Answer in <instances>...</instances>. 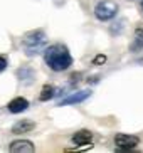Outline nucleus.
<instances>
[{"instance_id":"nucleus-1","label":"nucleus","mask_w":143,"mask_h":153,"mask_svg":"<svg viewBox=\"0 0 143 153\" xmlns=\"http://www.w3.org/2000/svg\"><path fill=\"white\" fill-rule=\"evenodd\" d=\"M44 61L52 71H66L72 64L71 54H69L67 47L63 44H54L47 47L44 52Z\"/></svg>"},{"instance_id":"nucleus-2","label":"nucleus","mask_w":143,"mask_h":153,"mask_svg":"<svg viewBox=\"0 0 143 153\" xmlns=\"http://www.w3.org/2000/svg\"><path fill=\"white\" fill-rule=\"evenodd\" d=\"M45 44V36L42 30H37V32H32L25 37L24 41V49H25V54L27 56H34L37 54Z\"/></svg>"},{"instance_id":"nucleus-3","label":"nucleus","mask_w":143,"mask_h":153,"mask_svg":"<svg viewBox=\"0 0 143 153\" xmlns=\"http://www.w3.org/2000/svg\"><path fill=\"white\" fill-rule=\"evenodd\" d=\"M118 12V5L111 0H103V2H99L96 5V9H94V15L99 19V20H109L116 15Z\"/></svg>"},{"instance_id":"nucleus-4","label":"nucleus","mask_w":143,"mask_h":153,"mask_svg":"<svg viewBox=\"0 0 143 153\" xmlns=\"http://www.w3.org/2000/svg\"><path fill=\"white\" fill-rule=\"evenodd\" d=\"M138 143H140V138L133 135H116L115 136V145L121 150H131Z\"/></svg>"},{"instance_id":"nucleus-5","label":"nucleus","mask_w":143,"mask_h":153,"mask_svg":"<svg viewBox=\"0 0 143 153\" xmlns=\"http://www.w3.org/2000/svg\"><path fill=\"white\" fill-rule=\"evenodd\" d=\"M91 96V91L89 89H84V91H76V93H72L69 94L67 98H64L59 106H67V104H77V103H83L84 99H88Z\"/></svg>"},{"instance_id":"nucleus-6","label":"nucleus","mask_w":143,"mask_h":153,"mask_svg":"<svg viewBox=\"0 0 143 153\" xmlns=\"http://www.w3.org/2000/svg\"><path fill=\"white\" fill-rule=\"evenodd\" d=\"M10 152L12 153H32L34 152V145L31 143V141H27V140H20V141H13L12 145H10Z\"/></svg>"},{"instance_id":"nucleus-7","label":"nucleus","mask_w":143,"mask_h":153,"mask_svg":"<svg viewBox=\"0 0 143 153\" xmlns=\"http://www.w3.org/2000/svg\"><path fill=\"white\" fill-rule=\"evenodd\" d=\"M72 141H74V145H77V146H86V145H89L91 141H93V135H91V131H88V130L77 131L76 135L72 136Z\"/></svg>"},{"instance_id":"nucleus-8","label":"nucleus","mask_w":143,"mask_h":153,"mask_svg":"<svg viewBox=\"0 0 143 153\" xmlns=\"http://www.w3.org/2000/svg\"><path fill=\"white\" fill-rule=\"evenodd\" d=\"M29 108V101L24 98H15L9 103V111L10 113H20V111H25Z\"/></svg>"},{"instance_id":"nucleus-9","label":"nucleus","mask_w":143,"mask_h":153,"mask_svg":"<svg viewBox=\"0 0 143 153\" xmlns=\"http://www.w3.org/2000/svg\"><path fill=\"white\" fill-rule=\"evenodd\" d=\"M34 130V123L32 121H27V120H22V121H19L13 125L12 128V133L15 135H20V133H29V131Z\"/></svg>"},{"instance_id":"nucleus-10","label":"nucleus","mask_w":143,"mask_h":153,"mask_svg":"<svg viewBox=\"0 0 143 153\" xmlns=\"http://www.w3.org/2000/svg\"><path fill=\"white\" fill-rule=\"evenodd\" d=\"M17 74H19V77H20V79H22V81H25V82H29V79H27V77H34V72L31 71V69H27V68H24V69H19L17 71Z\"/></svg>"},{"instance_id":"nucleus-11","label":"nucleus","mask_w":143,"mask_h":153,"mask_svg":"<svg viewBox=\"0 0 143 153\" xmlns=\"http://www.w3.org/2000/svg\"><path fill=\"white\" fill-rule=\"evenodd\" d=\"M52 96H54V88L52 86H44V89L40 93V99L45 101V99H51Z\"/></svg>"},{"instance_id":"nucleus-12","label":"nucleus","mask_w":143,"mask_h":153,"mask_svg":"<svg viewBox=\"0 0 143 153\" xmlns=\"http://www.w3.org/2000/svg\"><path fill=\"white\" fill-rule=\"evenodd\" d=\"M5 68H7V61H5L4 57H0V72L4 71Z\"/></svg>"}]
</instances>
